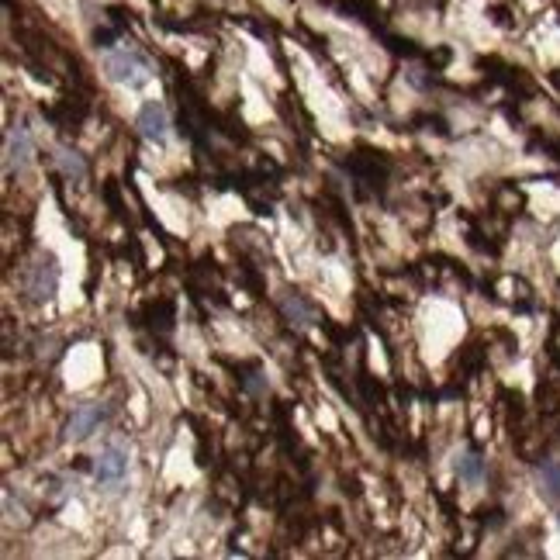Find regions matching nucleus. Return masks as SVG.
Returning a JSON list of instances; mask_svg holds the SVG:
<instances>
[{
	"label": "nucleus",
	"mask_w": 560,
	"mask_h": 560,
	"mask_svg": "<svg viewBox=\"0 0 560 560\" xmlns=\"http://www.w3.org/2000/svg\"><path fill=\"white\" fill-rule=\"evenodd\" d=\"M540 488L550 502H560V464H543L540 467Z\"/></svg>",
	"instance_id": "9"
},
{
	"label": "nucleus",
	"mask_w": 560,
	"mask_h": 560,
	"mask_svg": "<svg viewBox=\"0 0 560 560\" xmlns=\"http://www.w3.org/2000/svg\"><path fill=\"white\" fill-rule=\"evenodd\" d=\"M108 419V408L97 405V401H87V405H80L77 412L70 415V422H66V440H87V436H94L97 429H101V422Z\"/></svg>",
	"instance_id": "2"
},
{
	"label": "nucleus",
	"mask_w": 560,
	"mask_h": 560,
	"mask_svg": "<svg viewBox=\"0 0 560 560\" xmlns=\"http://www.w3.org/2000/svg\"><path fill=\"white\" fill-rule=\"evenodd\" d=\"M56 163H59V170H63L70 180H83V177H87V163H83L77 153H70V149H56Z\"/></svg>",
	"instance_id": "8"
},
{
	"label": "nucleus",
	"mask_w": 560,
	"mask_h": 560,
	"mask_svg": "<svg viewBox=\"0 0 560 560\" xmlns=\"http://www.w3.org/2000/svg\"><path fill=\"white\" fill-rule=\"evenodd\" d=\"M104 73H108L111 83H121V87H132V90H142L149 83V66L142 56H135V52L128 49H115L104 56Z\"/></svg>",
	"instance_id": "1"
},
{
	"label": "nucleus",
	"mask_w": 560,
	"mask_h": 560,
	"mask_svg": "<svg viewBox=\"0 0 560 560\" xmlns=\"http://www.w3.org/2000/svg\"><path fill=\"white\" fill-rule=\"evenodd\" d=\"M128 474V450L118 443H111L108 450L97 457V481L101 484H121Z\"/></svg>",
	"instance_id": "4"
},
{
	"label": "nucleus",
	"mask_w": 560,
	"mask_h": 560,
	"mask_svg": "<svg viewBox=\"0 0 560 560\" xmlns=\"http://www.w3.org/2000/svg\"><path fill=\"white\" fill-rule=\"evenodd\" d=\"M280 308H284V315H287V319H291L294 325H301V329H305V325H312V322H315V312L305 305V301L298 298V294H284V301H280Z\"/></svg>",
	"instance_id": "6"
},
{
	"label": "nucleus",
	"mask_w": 560,
	"mask_h": 560,
	"mask_svg": "<svg viewBox=\"0 0 560 560\" xmlns=\"http://www.w3.org/2000/svg\"><path fill=\"white\" fill-rule=\"evenodd\" d=\"M28 160H32V135H28V128L18 125L7 139V173L25 170Z\"/></svg>",
	"instance_id": "5"
},
{
	"label": "nucleus",
	"mask_w": 560,
	"mask_h": 560,
	"mask_svg": "<svg viewBox=\"0 0 560 560\" xmlns=\"http://www.w3.org/2000/svg\"><path fill=\"white\" fill-rule=\"evenodd\" d=\"M135 125H139L142 139L149 142H166V132H170V118H166V108L156 101H146L139 108V118H135Z\"/></svg>",
	"instance_id": "3"
},
{
	"label": "nucleus",
	"mask_w": 560,
	"mask_h": 560,
	"mask_svg": "<svg viewBox=\"0 0 560 560\" xmlns=\"http://www.w3.org/2000/svg\"><path fill=\"white\" fill-rule=\"evenodd\" d=\"M457 474H460V481L478 484L481 474H484V464H481L478 453H460V457H457Z\"/></svg>",
	"instance_id": "7"
}]
</instances>
